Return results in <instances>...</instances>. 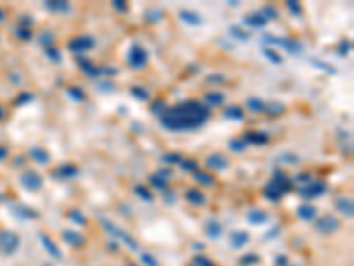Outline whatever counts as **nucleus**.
<instances>
[{
    "label": "nucleus",
    "mask_w": 354,
    "mask_h": 266,
    "mask_svg": "<svg viewBox=\"0 0 354 266\" xmlns=\"http://www.w3.org/2000/svg\"><path fill=\"white\" fill-rule=\"evenodd\" d=\"M149 183L153 185L154 188H159V190H165V188H167V179L159 176L158 172L153 174V176H149Z\"/></svg>",
    "instance_id": "obj_27"
},
{
    "label": "nucleus",
    "mask_w": 354,
    "mask_h": 266,
    "mask_svg": "<svg viewBox=\"0 0 354 266\" xmlns=\"http://www.w3.org/2000/svg\"><path fill=\"white\" fill-rule=\"evenodd\" d=\"M41 240H43V243H44L46 250L50 252V256L55 257V259H61V250H59V247H57L55 243H53V240L48 238L46 234H41Z\"/></svg>",
    "instance_id": "obj_19"
},
{
    "label": "nucleus",
    "mask_w": 354,
    "mask_h": 266,
    "mask_svg": "<svg viewBox=\"0 0 354 266\" xmlns=\"http://www.w3.org/2000/svg\"><path fill=\"white\" fill-rule=\"evenodd\" d=\"M186 201L193 206H204L207 202V199H205V195L199 188H191V190L186 192Z\"/></svg>",
    "instance_id": "obj_10"
},
{
    "label": "nucleus",
    "mask_w": 354,
    "mask_h": 266,
    "mask_svg": "<svg viewBox=\"0 0 354 266\" xmlns=\"http://www.w3.org/2000/svg\"><path fill=\"white\" fill-rule=\"evenodd\" d=\"M246 220L250 224L259 225V224H264L266 220H267V215H266V211H262V210H253L246 215Z\"/></svg>",
    "instance_id": "obj_20"
},
{
    "label": "nucleus",
    "mask_w": 354,
    "mask_h": 266,
    "mask_svg": "<svg viewBox=\"0 0 354 266\" xmlns=\"http://www.w3.org/2000/svg\"><path fill=\"white\" fill-rule=\"evenodd\" d=\"M182 156L177 153H168L163 156V162H167V164H181Z\"/></svg>",
    "instance_id": "obj_37"
},
{
    "label": "nucleus",
    "mask_w": 354,
    "mask_h": 266,
    "mask_svg": "<svg viewBox=\"0 0 354 266\" xmlns=\"http://www.w3.org/2000/svg\"><path fill=\"white\" fill-rule=\"evenodd\" d=\"M159 16H161V13L158 9L151 11V13H147V22H158Z\"/></svg>",
    "instance_id": "obj_43"
},
{
    "label": "nucleus",
    "mask_w": 354,
    "mask_h": 266,
    "mask_svg": "<svg viewBox=\"0 0 354 266\" xmlns=\"http://www.w3.org/2000/svg\"><path fill=\"white\" fill-rule=\"evenodd\" d=\"M285 193V190L280 185H276L275 181H271L267 187L262 190V195L267 199V201H271V202H278L280 199H282V195Z\"/></svg>",
    "instance_id": "obj_6"
},
{
    "label": "nucleus",
    "mask_w": 354,
    "mask_h": 266,
    "mask_svg": "<svg viewBox=\"0 0 354 266\" xmlns=\"http://www.w3.org/2000/svg\"><path fill=\"white\" fill-rule=\"evenodd\" d=\"M284 105H276V103H273V105H269V108H267V110H269V114H273V112H284Z\"/></svg>",
    "instance_id": "obj_45"
},
{
    "label": "nucleus",
    "mask_w": 354,
    "mask_h": 266,
    "mask_svg": "<svg viewBox=\"0 0 354 266\" xmlns=\"http://www.w3.org/2000/svg\"><path fill=\"white\" fill-rule=\"evenodd\" d=\"M287 7H289V9L292 11L294 14H301V5H299L298 2H289V4H287Z\"/></svg>",
    "instance_id": "obj_44"
},
{
    "label": "nucleus",
    "mask_w": 354,
    "mask_h": 266,
    "mask_svg": "<svg viewBox=\"0 0 354 266\" xmlns=\"http://www.w3.org/2000/svg\"><path fill=\"white\" fill-rule=\"evenodd\" d=\"M262 53H264V55L267 57L271 62H275V64H280V62H282V57H280L276 51L271 50V48H264V50H262Z\"/></svg>",
    "instance_id": "obj_33"
},
{
    "label": "nucleus",
    "mask_w": 354,
    "mask_h": 266,
    "mask_svg": "<svg viewBox=\"0 0 354 266\" xmlns=\"http://www.w3.org/2000/svg\"><path fill=\"white\" fill-rule=\"evenodd\" d=\"M57 172H59V176L61 177H76L80 174V169L73 164H66V165H61V167L57 169Z\"/></svg>",
    "instance_id": "obj_18"
},
{
    "label": "nucleus",
    "mask_w": 354,
    "mask_h": 266,
    "mask_svg": "<svg viewBox=\"0 0 354 266\" xmlns=\"http://www.w3.org/2000/svg\"><path fill=\"white\" fill-rule=\"evenodd\" d=\"M246 105H248V108L252 110V112H262L266 108V103L262 101V99H259V98H250L246 101Z\"/></svg>",
    "instance_id": "obj_29"
},
{
    "label": "nucleus",
    "mask_w": 354,
    "mask_h": 266,
    "mask_svg": "<svg viewBox=\"0 0 354 266\" xmlns=\"http://www.w3.org/2000/svg\"><path fill=\"white\" fill-rule=\"evenodd\" d=\"M46 53H48V57H50V59H51L53 62H59V61H61V51L57 50L55 47H50V48H48Z\"/></svg>",
    "instance_id": "obj_38"
},
{
    "label": "nucleus",
    "mask_w": 354,
    "mask_h": 266,
    "mask_svg": "<svg viewBox=\"0 0 354 266\" xmlns=\"http://www.w3.org/2000/svg\"><path fill=\"white\" fill-rule=\"evenodd\" d=\"M205 101L209 105H221L225 101V94L221 93H207L205 94Z\"/></svg>",
    "instance_id": "obj_28"
},
{
    "label": "nucleus",
    "mask_w": 354,
    "mask_h": 266,
    "mask_svg": "<svg viewBox=\"0 0 354 266\" xmlns=\"http://www.w3.org/2000/svg\"><path fill=\"white\" fill-rule=\"evenodd\" d=\"M22 183L28 190H39L43 187V177L34 170H27V172L22 176Z\"/></svg>",
    "instance_id": "obj_5"
},
{
    "label": "nucleus",
    "mask_w": 354,
    "mask_h": 266,
    "mask_svg": "<svg viewBox=\"0 0 354 266\" xmlns=\"http://www.w3.org/2000/svg\"><path fill=\"white\" fill-rule=\"evenodd\" d=\"M195 263L197 265H200V266H215L213 263L207 259V257H204V256H197L195 257Z\"/></svg>",
    "instance_id": "obj_42"
},
{
    "label": "nucleus",
    "mask_w": 354,
    "mask_h": 266,
    "mask_svg": "<svg viewBox=\"0 0 354 266\" xmlns=\"http://www.w3.org/2000/svg\"><path fill=\"white\" fill-rule=\"evenodd\" d=\"M230 240H232V247L241 248L250 242V234L246 231H236V233H232V238Z\"/></svg>",
    "instance_id": "obj_17"
},
{
    "label": "nucleus",
    "mask_w": 354,
    "mask_h": 266,
    "mask_svg": "<svg viewBox=\"0 0 354 266\" xmlns=\"http://www.w3.org/2000/svg\"><path fill=\"white\" fill-rule=\"evenodd\" d=\"M298 215L303 220H313L317 217V208L312 204H301L298 208Z\"/></svg>",
    "instance_id": "obj_16"
},
{
    "label": "nucleus",
    "mask_w": 354,
    "mask_h": 266,
    "mask_svg": "<svg viewBox=\"0 0 354 266\" xmlns=\"http://www.w3.org/2000/svg\"><path fill=\"white\" fill-rule=\"evenodd\" d=\"M62 238H64L66 243H69L71 247H82L85 243V238L82 234L76 233V231H64V233H62Z\"/></svg>",
    "instance_id": "obj_11"
},
{
    "label": "nucleus",
    "mask_w": 354,
    "mask_h": 266,
    "mask_svg": "<svg viewBox=\"0 0 354 266\" xmlns=\"http://www.w3.org/2000/svg\"><path fill=\"white\" fill-rule=\"evenodd\" d=\"M48 7L53 11H61V13H64V11H69V5L66 4V2H59V0H55V2H50L48 4Z\"/></svg>",
    "instance_id": "obj_36"
},
{
    "label": "nucleus",
    "mask_w": 354,
    "mask_h": 266,
    "mask_svg": "<svg viewBox=\"0 0 354 266\" xmlns=\"http://www.w3.org/2000/svg\"><path fill=\"white\" fill-rule=\"evenodd\" d=\"M181 167L186 172H197L199 170V164H197L195 160H181Z\"/></svg>",
    "instance_id": "obj_31"
},
{
    "label": "nucleus",
    "mask_w": 354,
    "mask_h": 266,
    "mask_svg": "<svg viewBox=\"0 0 354 266\" xmlns=\"http://www.w3.org/2000/svg\"><path fill=\"white\" fill-rule=\"evenodd\" d=\"M128 266H135V265H128Z\"/></svg>",
    "instance_id": "obj_49"
},
{
    "label": "nucleus",
    "mask_w": 354,
    "mask_h": 266,
    "mask_svg": "<svg viewBox=\"0 0 354 266\" xmlns=\"http://www.w3.org/2000/svg\"><path fill=\"white\" fill-rule=\"evenodd\" d=\"M338 227H340V222L333 215H322L321 218L317 220V231H319V233L331 234L335 233V231H338Z\"/></svg>",
    "instance_id": "obj_4"
},
{
    "label": "nucleus",
    "mask_w": 354,
    "mask_h": 266,
    "mask_svg": "<svg viewBox=\"0 0 354 266\" xmlns=\"http://www.w3.org/2000/svg\"><path fill=\"white\" fill-rule=\"evenodd\" d=\"M181 20L186 22L188 25H200L202 18L197 13H191V11H181Z\"/></svg>",
    "instance_id": "obj_23"
},
{
    "label": "nucleus",
    "mask_w": 354,
    "mask_h": 266,
    "mask_svg": "<svg viewBox=\"0 0 354 266\" xmlns=\"http://www.w3.org/2000/svg\"><path fill=\"white\" fill-rule=\"evenodd\" d=\"M230 149L232 151H244L246 149V144H244L243 140H232V142H230Z\"/></svg>",
    "instance_id": "obj_39"
},
{
    "label": "nucleus",
    "mask_w": 354,
    "mask_h": 266,
    "mask_svg": "<svg viewBox=\"0 0 354 266\" xmlns=\"http://www.w3.org/2000/svg\"><path fill=\"white\" fill-rule=\"evenodd\" d=\"M209 119V110L200 101H184L170 107L161 116V124L172 131L195 130Z\"/></svg>",
    "instance_id": "obj_1"
},
{
    "label": "nucleus",
    "mask_w": 354,
    "mask_h": 266,
    "mask_svg": "<svg viewBox=\"0 0 354 266\" xmlns=\"http://www.w3.org/2000/svg\"><path fill=\"white\" fill-rule=\"evenodd\" d=\"M349 50H351L349 43H342V47H340V53H342V55H345V53H347Z\"/></svg>",
    "instance_id": "obj_48"
},
{
    "label": "nucleus",
    "mask_w": 354,
    "mask_h": 266,
    "mask_svg": "<svg viewBox=\"0 0 354 266\" xmlns=\"http://www.w3.org/2000/svg\"><path fill=\"white\" fill-rule=\"evenodd\" d=\"M113 7H115L117 11H121V13H126L128 11V5L124 4V2H113Z\"/></svg>",
    "instance_id": "obj_47"
},
{
    "label": "nucleus",
    "mask_w": 354,
    "mask_h": 266,
    "mask_svg": "<svg viewBox=\"0 0 354 266\" xmlns=\"http://www.w3.org/2000/svg\"><path fill=\"white\" fill-rule=\"evenodd\" d=\"M267 135L266 133H261V131H250V133H246V137H244V144H255V145H264L266 142H267Z\"/></svg>",
    "instance_id": "obj_12"
},
{
    "label": "nucleus",
    "mask_w": 354,
    "mask_h": 266,
    "mask_svg": "<svg viewBox=\"0 0 354 266\" xmlns=\"http://www.w3.org/2000/svg\"><path fill=\"white\" fill-rule=\"evenodd\" d=\"M142 259H144L145 265H149V266H158V261H154L153 256H149V254H145V256L142 257Z\"/></svg>",
    "instance_id": "obj_46"
},
{
    "label": "nucleus",
    "mask_w": 354,
    "mask_h": 266,
    "mask_svg": "<svg viewBox=\"0 0 354 266\" xmlns=\"http://www.w3.org/2000/svg\"><path fill=\"white\" fill-rule=\"evenodd\" d=\"M244 24H246L248 27H252V28H262V27H266L267 20H266L261 13H255V14L246 16V18H244Z\"/></svg>",
    "instance_id": "obj_15"
},
{
    "label": "nucleus",
    "mask_w": 354,
    "mask_h": 266,
    "mask_svg": "<svg viewBox=\"0 0 354 266\" xmlns=\"http://www.w3.org/2000/svg\"><path fill=\"white\" fill-rule=\"evenodd\" d=\"M131 94L135 96V98H138L140 101H145V99H149V93L145 91L144 87H133L131 89Z\"/></svg>",
    "instance_id": "obj_32"
},
{
    "label": "nucleus",
    "mask_w": 354,
    "mask_h": 266,
    "mask_svg": "<svg viewBox=\"0 0 354 266\" xmlns=\"http://www.w3.org/2000/svg\"><path fill=\"white\" fill-rule=\"evenodd\" d=\"M230 30H232V36H238L239 39H250V34H248V32H243V30H241L239 27H232Z\"/></svg>",
    "instance_id": "obj_40"
},
{
    "label": "nucleus",
    "mask_w": 354,
    "mask_h": 266,
    "mask_svg": "<svg viewBox=\"0 0 354 266\" xmlns=\"http://www.w3.org/2000/svg\"><path fill=\"white\" fill-rule=\"evenodd\" d=\"M223 116L227 119H236V121H241L243 117H244V112H243V108L238 107V105H230V107L225 108Z\"/></svg>",
    "instance_id": "obj_21"
},
{
    "label": "nucleus",
    "mask_w": 354,
    "mask_h": 266,
    "mask_svg": "<svg viewBox=\"0 0 354 266\" xmlns=\"http://www.w3.org/2000/svg\"><path fill=\"white\" fill-rule=\"evenodd\" d=\"M66 93H67V96L73 98V101H76V103H82L85 99V93L80 87H75V85H71V87L66 89Z\"/></svg>",
    "instance_id": "obj_25"
},
{
    "label": "nucleus",
    "mask_w": 354,
    "mask_h": 266,
    "mask_svg": "<svg viewBox=\"0 0 354 266\" xmlns=\"http://www.w3.org/2000/svg\"><path fill=\"white\" fill-rule=\"evenodd\" d=\"M326 192V185L324 183H310V185H305L301 188V195L307 197V199H313V197H319Z\"/></svg>",
    "instance_id": "obj_7"
},
{
    "label": "nucleus",
    "mask_w": 354,
    "mask_h": 266,
    "mask_svg": "<svg viewBox=\"0 0 354 266\" xmlns=\"http://www.w3.org/2000/svg\"><path fill=\"white\" fill-rule=\"evenodd\" d=\"M193 177H195L199 183L205 185V187H213V185L216 183L215 176H213L211 172H200V170H197V172H193Z\"/></svg>",
    "instance_id": "obj_22"
},
{
    "label": "nucleus",
    "mask_w": 354,
    "mask_h": 266,
    "mask_svg": "<svg viewBox=\"0 0 354 266\" xmlns=\"http://www.w3.org/2000/svg\"><path fill=\"white\" fill-rule=\"evenodd\" d=\"M147 61H149V53H147V50H145L142 45H133V47L130 48V53H128V64H130V68H133V70H142L145 64H147Z\"/></svg>",
    "instance_id": "obj_2"
},
{
    "label": "nucleus",
    "mask_w": 354,
    "mask_h": 266,
    "mask_svg": "<svg viewBox=\"0 0 354 266\" xmlns=\"http://www.w3.org/2000/svg\"><path fill=\"white\" fill-rule=\"evenodd\" d=\"M261 14L264 16L266 20H267V18H278V11H276L273 5H266L264 9L261 11Z\"/></svg>",
    "instance_id": "obj_34"
},
{
    "label": "nucleus",
    "mask_w": 354,
    "mask_h": 266,
    "mask_svg": "<svg viewBox=\"0 0 354 266\" xmlns=\"http://www.w3.org/2000/svg\"><path fill=\"white\" fill-rule=\"evenodd\" d=\"M153 112H156V114H159V116H163V108H165V105H163V101L161 99H158V101L154 103L153 107Z\"/></svg>",
    "instance_id": "obj_41"
},
{
    "label": "nucleus",
    "mask_w": 354,
    "mask_h": 266,
    "mask_svg": "<svg viewBox=\"0 0 354 266\" xmlns=\"http://www.w3.org/2000/svg\"><path fill=\"white\" fill-rule=\"evenodd\" d=\"M336 210L340 211L344 217H353V211H354V206L351 199H345V197H340V199H336L335 202Z\"/></svg>",
    "instance_id": "obj_13"
},
{
    "label": "nucleus",
    "mask_w": 354,
    "mask_h": 266,
    "mask_svg": "<svg viewBox=\"0 0 354 266\" xmlns=\"http://www.w3.org/2000/svg\"><path fill=\"white\" fill-rule=\"evenodd\" d=\"M69 218L73 220L75 224H78V225H85V224H87V218H85V217L82 215L80 211H71V213H69Z\"/></svg>",
    "instance_id": "obj_35"
},
{
    "label": "nucleus",
    "mask_w": 354,
    "mask_h": 266,
    "mask_svg": "<svg viewBox=\"0 0 354 266\" xmlns=\"http://www.w3.org/2000/svg\"><path fill=\"white\" fill-rule=\"evenodd\" d=\"M135 193L140 197V199H142V201H145V202H151V201H153V193H151V192L147 190V188H145L144 185H136V187H135Z\"/></svg>",
    "instance_id": "obj_30"
},
{
    "label": "nucleus",
    "mask_w": 354,
    "mask_h": 266,
    "mask_svg": "<svg viewBox=\"0 0 354 266\" xmlns=\"http://www.w3.org/2000/svg\"><path fill=\"white\" fill-rule=\"evenodd\" d=\"M76 64L80 66V70L84 71L85 75L87 76H98L99 75V70H96V68H94L92 66V62L88 61L87 57H76Z\"/></svg>",
    "instance_id": "obj_9"
},
{
    "label": "nucleus",
    "mask_w": 354,
    "mask_h": 266,
    "mask_svg": "<svg viewBox=\"0 0 354 266\" xmlns=\"http://www.w3.org/2000/svg\"><path fill=\"white\" fill-rule=\"evenodd\" d=\"M205 233H207V236H211V238H218L220 234H221V225H220L216 220H209V222L205 224Z\"/></svg>",
    "instance_id": "obj_24"
},
{
    "label": "nucleus",
    "mask_w": 354,
    "mask_h": 266,
    "mask_svg": "<svg viewBox=\"0 0 354 266\" xmlns=\"http://www.w3.org/2000/svg\"><path fill=\"white\" fill-rule=\"evenodd\" d=\"M94 45H96V41H94V38H90V36H78V38L71 39V41L67 43V48H69L73 53H82V51L92 50Z\"/></svg>",
    "instance_id": "obj_3"
},
{
    "label": "nucleus",
    "mask_w": 354,
    "mask_h": 266,
    "mask_svg": "<svg viewBox=\"0 0 354 266\" xmlns=\"http://www.w3.org/2000/svg\"><path fill=\"white\" fill-rule=\"evenodd\" d=\"M271 41L278 43V45H282V47L285 48L287 51H290V53H298V51H301V45H299L298 41H294V39H280V38H269Z\"/></svg>",
    "instance_id": "obj_14"
},
{
    "label": "nucleus",
    "mask_w": 354,
    "mask_h": 266,
    "mask_svg": "<svg viewBox=\"0 0 354 266\" xmlns=\"http://www.w3.org/2000/svg\"><path fill=\"white\" fill-rule=\"evenodd\" d=\"M205 165L215 170H225L228 167V158L225 154H211L205 158Z\"/></svg>",
    "instance_id": "obj_8"
},
{
    "label": "nucleus",
    "mask_w": 354,
    "mask_h": 266,
    "mask_svg": "<svg viewBox=\"0 0 354 266\" xmlns=\"http://www.w3.org/2000/svg\"><path fill=\"white\" fill-rule=\"evenodd\" d=\"M32 156H34V160L36 162H39V164H48L51 160V156H50V153L48 151H44V149H41V147H36V149H32Z\"/></svg>",
    "instance_id": "obj_26"
}]
</instances>
